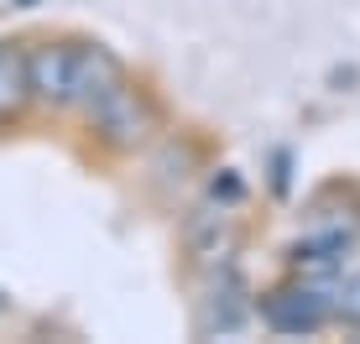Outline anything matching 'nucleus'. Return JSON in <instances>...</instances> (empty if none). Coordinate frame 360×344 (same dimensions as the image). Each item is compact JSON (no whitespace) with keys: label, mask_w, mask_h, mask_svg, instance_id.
Masks as SVG:
<instances>
[{"label":"nucleus","mask_w":360,"mask_h":344,"mask_svg":"<svg viewBox=\"0 0 360 344\" xmlns=\"http://www.w3.org/2000/svg\"><path fill=\"white\" fill-rule=\"evenodd\" d=\"M73 58H79V32H27V79L37 120H68Z\"/></svg>","instance_id":"5"},{"label":"nucleus","mask_w":360,"mask_h":344,"mask_svg":"<svg viewBox=\"0 0 360 344\" xmlns=\"http://www.w3.org/2000/svg\"><path fill=\"white\" fill-rule=\"evenodd\" d=\"M256 324L277 339H319L334 329V282L292 277L282 272L277 282L256 287Z\"/></svg>","instance_id":"3"},{"label":"nucleus","mask_w":360,"mask_h":344,"mask_svg":"<svg viewBox=\"0 0 360 344\" xmlns=\"http://www.w3.org/2000/svg\"><path fill=\"white\" fill-rule=\"evenodd\" d=\"M37 120L27 79V37H0V136H16Z\"/></svg>","instance_id":"10"},{"label":"nucleus","mask_w":360,"mask_h":344,"mask_svg":"<svg viewBox=\"0 0 360 344\" xmlns=\"http://www.w3.org/2000/svg\"><path fill=\"white\" fill-rule=\"evenodd\" d=\"M214 167V152H209V136L193 126H167L162 136L152 141V152L141 157V183L146 193L178 204V193H188L193 183H204V172Z\"/></svg>","instance_id":"4"},{"label":"nucleus","mask_w":360,"mask_h":344,"mask_svg":"<svg viewBox=\"0 0 360 344\" xmlns=\"http://www.w3.org/2000/svg\"><path fill=\"white\" fill-rule=\"evenodd\" d=\"M245 240H251V230H245L240 209L209 199V193H198L178 219V256H183L188 277H209L219 266H235Z\"/></svg>","instance_id":"2"},{"label":"nucleus","mask_w":360,"mask_h":344,"mask_svg":"<svg viewBox=\"0 0 360 344\" xmlns=\"http://www.w3.org/2000/svg\"><path fill=\"white\" fill-rule=\"evenodd\" d=\"M131 63L115 53L110 42H99V37L79 32V58H73V100H68V120L89 115V110L105 100L110 89H120V84L131 79Z\"/></svg>","instance_id":"7"},{"label":"nucleus","mask_w":360,"mask_h":344,"mask_svg":"<svg viewBox=\"0 0 360 344\" xmlns=\"http://www.w3.org/2000/svg\"><path fill=\"white\" fill-rule=\"evenodd\" d=\"M204 282V292H198V318L193 329L198 334H240V329L256 324V287L251 277H245V266H219V272L198 277Z\"/></svg>","instance_id":"6"},{"label":"nucleus","mask_w":360,"mask_h":344,"mask_svg":"<svg viewBox=\"0 0 360 344\" xmlns=\"http://www.w3.org/2000/svg\"><path fill=\"white\" fill-rule=\"evenodd\" d=\"M11 313H16V303H11V292H6V287H0V329H6V324H11Z\"/></svg>","instance_id":"14"},{"label":"nucleus","mask_w":360,"mask_h":344,"mask_svg":"<svg viewBox=\"0 0 360 344\" xmlns=\"http://www.w3.org/2000/svg\"><path fill=\"white\" fill-rule=\"evenodd\" d=\"M73 126L84 131V146H89L99 162H141L152 152V141L172 126V110L146 73H131L120 89H110Z\"/></svg>","instance_id":"1"},{"label":"nucleus","mask_w":360,"mask_h":344,"mask_svg":"<svg viewBox=\"0 0 360 344\" xmlns=\"http://www.w3.org/2000/svg\"><path fill=\"white\" fill-rule=\"evenodd\" d=\"M204 193H209V199H219V204H235V209H245V199H251L245 178L235 167H219V162L204 172Z\"/></svg>","instance_id":"12"},{"label":"nucleus","mask_w":360,"mask_h":344,"mask_svg":"<svg viewBox=\"0 0 360 344\" xmlns=\"http://www.w3.org/2000/svg\"><path fill=\"white\" fill-rule=\"evenodd\" d=\"M303 225H308V230H334V235L360 240V178L334 172V178L314 183V188L303 193Z\"/></svg>","instance_id":"9"},{"label":"nucleus","mask_w":360,"mask_h":344,"mask_svg":"<svg viewBox=\"0 0 360 344\" xmlns=\"http://www.w3.org/2000/svg\"><path fill=\"white\" fill-rule=\"evenodd\" d=\"M334 329L360 334V272H345L334 282Z\"/></svg>","instance_id":"11"},{"label":"nucleus","mask_w":360,"mask_h":344,"mask_svg":"<svg viewBox=\"0 0 360 344\" xmlns=\"http://www.w3.org/2000/svg\"><path fill=\"white\" fill-rule=\"evenodd\" d=\"M266 167H271V193L288 199V193H292V152H288V146H277V152L266 157Z\"/></svg>","instance_id":"13"},{"label":"nucleus","mask_w":360,"mask_h":344,"mask_svg":"<svg viewBox=\"0 0 360 344\" xmlns=\"http://www.w3.org/2000/svg\"><path fill=\"white\" fill-rule=\"evenodd\" d=\"M355 251H360V240L334 235V230H308V225H303V235H292L288 245H282L277 261H282V272H292V277L340 282L345 272H350V256H355Z\"/></svg>","instance_id":"8"}]
</instances>
